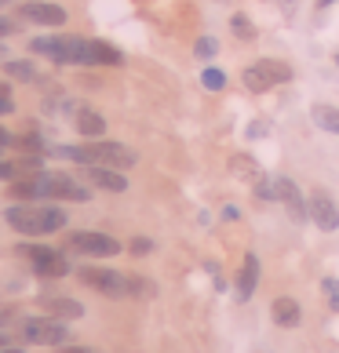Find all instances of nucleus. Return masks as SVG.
Here are the masks:
<instances>
[{
	"mask_svg": "<svg viewBox=\"0 0 339 353\" xmlns=\"http://www.w3.org/2000/svg\"><path fill=\"white\" fill-rule=\"evenodd\" d=\"M4 219H8L11 230L22 233V237H44V233H55V230L66 226V212H62V208H55V204H30V201L8 208Z\"/></svg>",
	"mask_w": 339,
	"mask_h": 353,
	"instance_id": "f257e3e1",
	"label": "nucleus"
},
{
	"mask_svg": "<svg viewBox=\"0 0 339 353\" xmlns=\"http://www.w3.org/2000/svg\"><path fill=\"white\" fill-rule=\"evenodd\" d=\"M66 161H77L84 168H132L135 164V150H128L124 142H88V146H62L55 150Z\"/></svg>",
	"mask_w": 339,
	"mask_h": 353,
	"instance_id": "f03ea898",
	"label": "nucleus"
},
{
	"mask_svg": "<svg viewBox=\"0 0 339 353\" xmlns=\"http://www.w3.org/2000/svg\"><path fill=\"white\" fill-rule=\"evenodd\" d=\"M19 332L26 343H37V346H66L70 343V332L66 324H62L59 317H26L19 321Z\"/></svg>",
	"mask_w": 339,
	"mask_h": 353,
	"instance_id": "7ed1b4c3",
	"label": "nucleus"
},
{
	"mask_svg": "<svg viewBox=\"0 0 339 353\" xmlns=\"http://www.w3.org/2000/svg\"><path fill=\"white\" fill-rule=\"evenodd\" d=\"M289 77H292V66H289V62L259 59V62H252V66L241 73V81H244V88H249V91H270V88L284 84Z\"/></svg>",
	"mask_w": 339,
	"mask_h": 353,
	"instance_id": "20e7f679",
	"label": "nucleus"
},
{
	"mask_svg": "<svg viewBox=\"0 0 339 353\" xmlns=\"http://www.w3.org/2000/svg\"><path fill=\"white\" fill-rule=\"evenodd\" d=\"M77 277H81L88 288H95V292L110 295V299L132 295V284H128L124 273H113V270H106V266H81V270H77Z\"/></svg>",
	"mask_w": 339,
	"mask_h": 353,
	"instance_id": "39448f33",
	"label": "nucleus"
},
{
	"mask_svg": "<svg viewBox=\"0 0 339 353\" xmlns=\"http://www.w3.org/2000/svg\"><path fill=\"white\" fill-rule=\"evenodd\" d=\"M19 252L30 259L33 270L41 273V277H66V273H70V263L55 252V248H44V244H22Z\"/></svg>",
	"mask_w": 339,
	"mask_h": 353,
	"instance_id": "423d86ee",
	"label": "nucleus"
},
{
	"mask_svg": "<svg viewBox=\"0 0 339 353\" xmlns=\"http://www.w3.org/2000/svg\"><path fill=\"white\" fill-rule=\"evenodd\" d=\"M70 248L81 252V255H95V259H110V255L121 252V244H117L113 237H106V233H73Z\"/></svg>",
	"mask_w": 339,
	"mask_h": 353,
	"instance_id": "0eeeda50",
	"label": "nucleus"
},
{
	"mask_svg": "<svg viewBox=\"0 0 339 353\" xmlns=\"http://www.w3.org/2000/svg\"><path fill=\"white\" fill-rule=\"evenodd\" d=\"M307 212H310V219L318 222V230H325V233H332V230H339V208H336V201L329 197V193H310V201H307Z\"/></svg>",
	"mask_w": 339,
	"mask_h": 353,
	"instance_id": "6e6552de",
	"label": "nucleus"
},
{
	"mask_svg": "<svg viewBox=\"0 0 339 353\" xmlns=\"http://www.w3.org/2000/svg\"><path fill=\"white\" fill-rule=\"evenodd\" d=\"M19 15L30 19V22H41V26H62L66 22V11L59 4H48V0H26V4H19Z\"/></svg>",
	"mask_w": 339,
	"mask_h": 353,
	"instance_id": "1a4fd4ad",
	"label": "nucleus"
},
{
	"mask_svg": "<svg viewBox=\"0 0 339 353\" xmlns=\"http://www.w3.org/2000/svg\"><path fill=\"white\" fill-rule=\"evenodd\" d=\"M278 201L289 208V215L296 219V222H303V219H310V212H307V201H303V193H299V186L292 179H284V175H278Z\"/></svg>",
	"mask_w": 339,
	"mask_h": 353,
	"instance_id": "9d476101",
	"label": "nucleus"
},
{
	"mask_svg": "<svg viewBox=\"0 0 339 353\" xmlns=\"http://www.w3.org/2000/svg\"><path fill=\"white\" fill-rule=\"evenodd\" d=\"M91 186H99V190H110V193H124L128 190V179L117 172V168H88V175H84Z\"/></svg>",
	"mask_w": 339,
	"mask_h": 353,
	"instance_id": "9b49d317",
	"label": "nucleus"
},
{
	"mask_svg": "<svg viewBox=\"0 0 339 353\" xmlns=\"http://www.w3.org/2000/svg\"><path fill=\"white\" fill-rule=\"evenodd\" d=\"M270 313H273V321H278L281 328H299V321H303V310H299V303H296V299H289V295L273 299Z\"/></svg>",
	"mask_w": 339,
	"mask_h": 353,
	"instance_id": "f8f14e48",
	"label": "nucleus"
},
{
	"mask_svg": "<svg viewBox=\"0 0 339 353\" xmlns=\"http://www.w3.org/2000/svg\"><path fill=\"white\" fill-rule=\"evenodd\" d=\"M255 284H259V259L255 255H244V266L238 273V299H252Z\"/></svg>",
	"mask_w": 339,
	"mask_h": 353,
	"instance_id": "ddd939ff",
	"label": "nucleus"
},
{
	"mask_svg": "<svg viewBox=\"0 0 339 353\" xmlns=\"http://www.w3.org/2000/svg\"><path fill=\"white\" fill-rule=\"evenodd\" d=\"M44 310L51 313V317H59V321H73V317H81V313H84V306L77 303V299H59V295L44 299Z\"/></svg>",
	"mask_w": 339,
	"mask_h": 353,
	"instance_id": "4468645a",
	"label": "nucleus"
},
{
	"mask_svg": "<svg viewBox=\"0 0 339 353\" xmlns=\"http://www.w3.org/2000/svg\"><path fill=\"white\" fill-rule=\"evenodd\" d=\"M77 132L88 139H99V135H106V121L95 110H77Z\"/></svg>",
	"mask_w": 339,
	"mask_h": 353,
	"instance_id": "2eb2a0df",
	"label": "nucleus"
},
{
	"mask_svg": "<svg viewBox=\"0 0 339 353\" xmlns=\"http://www.w3.org/2000/svg\"><path fill=\"white\" fill-rule=\"evenodd\" d=\"M230 172L238 175L241 182H259V179H263V172H259V164L252 161L249 153H233V157H230Z\"/></svg>",
	"mask_w": 339,
	"mask_h": 353,
	"instance_id": "dca6fc26",
	"label": "nucleus"
},
{
	"mask_svg": "<svg viewBox=\"0 0 339 353\" xmlns=\"http://www.w3.org/2000/svg\"><path fill=\"white\" fill-rule=\"evenodd\" d=\"M91 66H124V55L113 44L91 41Z\"/></svg>",
	"mask_w": 339,
	"mask_h": 353,
	"instance_id": "f3484780",
	"label": "nucleus"
},
{
	"mask_svg": "<svg viewBox=\"0 0 339 353\" xmlns=\"http://www.w3.org/2000/svg\"><path fill=\"white\" fill-rule=\"evenodd\" d=\"M314 121L325 128V132H336L339 135V110L336 106H314Z\"/></svg>",
	"mask_w": 339,
	"mask_h": 353,
	"instance_id": "a211bd4d",
	"label": "nucleus"
},
{
	"mask_svg": "<svg viewBox=\"0 0 339 353\" xmlns=\"http://www.w3.org/2000/svg\"><path fill=\"white\" fill-rule=\"evenodd\" d=\"M4 70H8V77H15V81H33L37 77V70L30 66L26 59H15V62H4Z\"/></svg>",
	"mask_w": 339,
	"mask_h": 353,
	"instance_id": "6ab92c4d",
	"label": "nucleus"
},
{
	"mask_svg": "<svg viewBox=\"0 0 339 353\" xmlns=\"http://www.w3.org/2000/svg\"><path fill=\"white\" fill-rule=\"evenodd\" d=\"M204 88H212V91H223L226 88V73H219V70H204Z\"/></svg>",
	"mask_w": 339,
	"mask_h": 353,
	"instance_id": "aec40b11",
	"label": "nucleus"
},
{
	"mask_svg": "<svg viewBox=\"0 0 339 353\" xmlns=\"http://www.w3.org/2000/svg\"><path fill=\"white\" fill-rule=\"evenodd\" d=\"M233 33H238L241 41H249V37H255V33H252V22L244 19V15H233Z\"/></svg>",
	"mask_w": 339,
	"mask_h": 353,
	"instance_id": "412c9836",
	"label": "nucleus"
},
{
	"mask_svg": "<svg viewBox=\"0 0 339 353\" xmlns=\"http://www.w3.org/2000/svg\"><path fill=\"white\" fill-rule=\"evenodd\" d=\"M193 51H197L201 59H212V55H215V41H212V37H201V41H197V48H193Z\"/></svg>",
	"mask_w": 339,
	"mask_h": 353,
	"instance_id": "4be33fe9",
	"label": "nucleus"
},
{
	"mask_svg": "<svg viewBox=\"0 0 339 353\" xmlns=\"http://www.w3.org/2000/svg\"><path fill=\"white\" fill-rule=\"evenodd\" d=\"M325 295H329V303L339 310V281H332V277L325 281Z\"/></svg>",
	"mask_w": 339,
	"mask_h": 353,
	"instance_id": "5701e85b",
	"label": "nucleus"
},
{
	"mask_svg": "<svg viewBox=\"0 0 339 353\" xmlns=\"http://www.w3.org/2000/svg\"><path fill=\"white\" fill-rule=\"evenodd\" d=\"M22 172H19V164H4L0 161V179H19Z\"/></svg>",
	"mask_w": 339,
	"mask_h": 353,
	"instance_id": "b1692460",
	"label": "nucleus"
},
{
	"mask_svg": "<svg viewBox=\"0 0 339 353\" xmlns=\"http://www.w3.org/2000/svg\"><path fill=\"white\" fill-rule=\"evenodd\" d=\"M150 248H153V244H150L146 237H139V241H132V255H146Z\"/></svg>",
	"mask_w": 339,
	"mask_h": 353,
	"instance_id": "393cba45",
	"label": "nucleus"
},
{
	"mask_svg": "<svg viewBox=\"0 0 339 353\" xmlns=\"http://www.w3.org/2000/svg\"><path fill=\"white\" fill-rule=\"evenodd\" d=\"M19 26H15V19H0V37H8V33H15Z\"/></svg>",
	"mask_w": 339,
	"mask_h": 353,
	"instance_id": "a878e982",
	"label": "nucleus"
},
{
	"mask_svg": "<svg viewBox=\"0 0 339 353\" xmlns=\"http://www.w3.org/2000/svg\"><path fill=\"white\" fill-rule=\"evenodd\" d=\"M8 113H15V102H11L8 95H0V117H8Z\"/></svg>",
	"mask_w": 339,
	"mask_h": 353,
	"instance_id": "bb28decb",
	"label": "nucleus"
},
{
	"mask_svg": "<svg viewBox=\"0 0 339 353\" xmlns=\"http://www.w3.org/2000/svg\"><path fill=\"white\" fill-rule=\"evenodd\" d=\"M4 146H15V135H8L4 128H0V150H4Z\"/></svg>",
	"mask_w": 339,
	"mask_h": 353,
	"instance_id": "cd10ccee",
	"label": "nucleus"
},
{
	"mask_svg": "<svg viewBox=\"0 0 339 353\" xmlns=\"http://www.w3.org/2000/svg\"><path fill=\"white\" fill-rule=\"evenodd\" d=\"M66 353H99V350H91V346H66Z\"/></svg>",
	"mask_w": 339,
	"mask_h": 353,
	"instance_id": "c85d7f7f",
	"label": "nucleus"
},
{
	"mask_svg": "<svg viewBox=\"0 0 339 353\" xmlns=\"http://www.w3.org/2000/svg\"><path fill=\"white\" fill-rule=\"evenodd\" d=\"M0 353H22V346H4V350H0Z\"/></svg>",
	"mask_w": 339,
	"mask_h": 353,
	"instance_id": "c756f323",
	"label": "nucleus"
},
{
	"mask_svg": "<svg viewBox=\"0 0 339 353\" xmlns=\"http://www.w3.org/2000/svg\"><path fill=\"white\" fill-rule=\"evenodd\" d=\"M329 4H336V0H318V8H329Z\"/></svg>",
	"mask_w": 339,
	"mask_h": 353,
	"instance_id": "7c9ffc66",
	"label": "nucleus"
},
{
	"mask_svg": "<svg viewBox=\"0 0 339 353\" xmlns=\"http://www.w3.org/2000/svg\"><path fill=\"white\" fill-rule=\"evenodd\" d=\"M4 346H8V335H4V332H0V350H4Z\"/></svg>",
	"mask_w": 339,
	"mask_h": 353,
	"instance_id": "2f4dec72",
	"label": "nucleus"
},
{
	"mask_svg": "<svg viewBox=\"0 0 339 353\" xmlns=\"http://www.w3.org/2000/svg\"><path fill=\"white\" fill-rule=\"evenodd\" d=\"M0 95H8V84H0Z\"/></svg>",
	"mask_w": 339,
	"mask_h": 353,
	"instance_id": "473e14b6",
	"label": "nucleus"
},
{
	"mask_svg": "<svg viewBox=\"0 0 339 353\" xmlns=\"http://www.w3.org/2000/svg\"><path fill=\"white\" fill-rule=\"evenodd\" d=\"M0 59H4V48H0Z\"/></svg>",
	"mask_w": 339,
	"mask_h": 353,
	"instance_id": "72a5a7b5",
	"label": "nucleus"
},
{
	"mask_svg": "<svg viewBox=\"0 0 339 353\" xmlns=\"http://www.w3.org/2000/svg\"><path fill=\"white\" fill-rule=\"evenodd\" d=\"M0 4H11V0H0Z\"/></svg>",
	"mask_w": 339,
	"mask_h": 353,
	"instance_id": "f704fd0d",
	"label": "nucleus"
},
{
	"mask_svg": "<svg viewBox=\"0 0 339 353\" xmlns=\"http://www.w3.org/2000/svg\"><path fill=\"white\" fill-rule=\"evenodd\" d=\"M336 62H339V55H336Z\"/></svg>",
	"mask_w": 339,
	"mask_h": 353,
	"instance_id": "c9c22d12",
	"label": "nucleus"
}]
</instances>
